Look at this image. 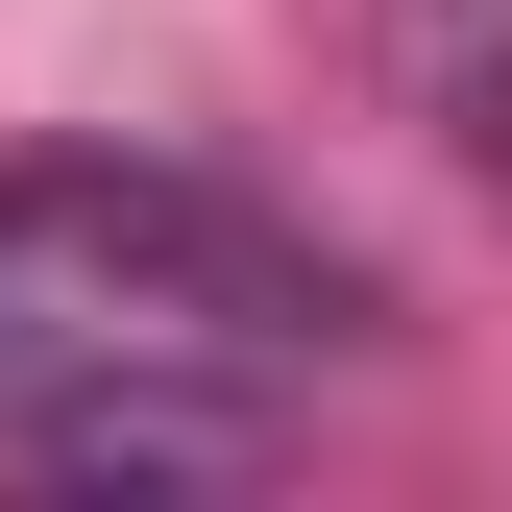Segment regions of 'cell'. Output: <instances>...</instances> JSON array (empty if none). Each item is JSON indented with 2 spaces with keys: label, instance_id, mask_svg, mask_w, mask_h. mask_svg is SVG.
Returning a JSON list of instances; mask_svg holds the SVG:
<instances>
[{
  "label": "cell",
  "instance_id": "obj_1",
  "mask_svg": "<svg viewBox=\"0 0 512 512\" xmlns=\"http://www.w3.org/2000/svg\"><path fill=\"white\" fill-rule=\"evenodd\" d=\"M366 269L342 244H293L269 196H220V171H122V147H49L0 171V391H49V366H122V342H342Z\"/></svg>",
  "mask_w": 512,
  "mask_h": 512
},
{
  "label": "cell",
  "instance_id": "obj_2",
  "mask_svg": "<svg viewBox=\"0 0 512 512\" xmlns=\"http://www.w3.org/2000/svg\"><path fill=\"white\" fill-rule=\"evenodd\" d=\"M0 439H25L49 488H220V464H269V415H244V391H171V342H122V366H49V391H0Z\"/></svg>",
  "mask_w": 512,
  "mask_h": 512
},
{
  "label": "cell",
  "instance_id": "obj_3",
  "mask_svg": "<svg viewBox=\"0 0 512 512\" xmlns=\"http://www.w3.org/2000/svg\"><path fill=\"white\" fill-rule=\"evenodd\" d=\"M415 74H439V147L512 171V25H488V0H415Z\"/></svg>",
  "mask_w": 512,
  "mask_h": 512
}]
</instances>
